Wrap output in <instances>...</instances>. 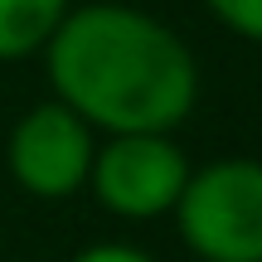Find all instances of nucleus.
<instances>
[{"instance_id": "obj_1", "label": "nucleus", "mask_w": 262, "mask_h": 262, "mask_svg": "<svg viewBox=\"0 0 262 262\" xmlns=\"http://www.w3.org/2000/svg\"><path fill=\"white\" fill-rule=\"evenodd\" d=\"M44 68L58 102L107 136H170L199 102L189 44L165 19L122 0L73 5L44 44Z\"/></svg>"}, {"instance_id": "obj_2", "label": "nucleus", "mask_w": 262, "mask_h": 262, "mask_svg": "<svg viewBox=\"0 0 262 262\" xmlns=\"http://www.w3.org/2000/svg\"><path fill=\"white\" fill-rule=\"evenodd\" d=\"M175 228L199 262H262V160L224 156L189 170Z\"/></svg>"}, {"instance_id": "obj_3", "label": "nucleus", "mask_w": 262, "mask_h": 262, "mask_svg": "<svg viewBox=\"0 0 262 262\" xmlns=\"http://www.w3.org/2000/svg\"><path fill=\"white\" fill-rule=\"evenodd\" d=\"M189 180V156L165 131H136V136H107L93 156V185L97 204L126 224H150V219L175 214Z\"/></svg>"}, {"instance_id": "obj_4", "label": "nucleus", "mask_w": 262, "mask_h": 262, "mask_svg": "<svg viewBox=\"0 0 262 262\" xmlns=\"http://www.w3.org/2000/svg\"><path fill=\"white\" fill-rule=\"evenodd\" d=\"M97 156V136L78 112H68L58 97L29 107L5 141V165L25 194L34 199H68L88 185Z\"/></svg>"}, {"instance_id": "obj_5", "label": "nucleus", "mask_w": 262, "mask_h": 262, "mask_svg": "<svg viewBox=\"0 0 262 262\" xmlns=\"http://www.w3.org/2000/svg\"><path fill=\"white\" fill-rule=\"evenodd\" d=\"M73 0H0V63L44 54Z\"/></svg>"}, {"instance_id": "obj_6", "label": "nucleus", "mask_w": 262, "mask_h": 262, "mask_svg": "<svg viewBox=\"0 0 262 262\" xmlns=\"http://www.w3.org/2000/svg\"><path fill=\"white\" fill-rule=\"evenodd\" d=\"M209 15L248 44H262V0H204Z\"/></svg>"}, {"instance_id": "obj_7", "label": "nucleus", "mask_w": 262, "mask_h": 262, "mask_svg": "<svg viewBox=\"0 0 262 262\" xmlns=\"http://www.w3.org/2000/svg\"><path fill=\"white\" fill-rule=\"evenodd\" d=\"M73 262H156V257L141 253V248H131V243H93V248H83Z\"/></svg>"}]
</instances>
